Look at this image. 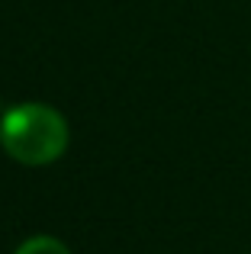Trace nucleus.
Instances as JSON below:
<instances>
[{
	"label": "nucleus",
	"instance_id": "f03ea898",
	"mask_svg": "<svg viewBox=\"0 0 251 254\" xmlns=\"http://www.w3.org/2000/svg\"><path fill=\"white\" fill-rule=\"evenodd\" d=\"M16 254H71L68 248H64L58 238H49V235H36L29 238V242H23L16 248Z\"/></svg>",
	"mask_w": 251,
	"mask_h": 254
},
{
	"label": "nucleus",
	"instance_id": "f257e3e1",
	"mask_svg": "<svg viewBox=\"0 0 251 254\" xmlns=\"http://www.w3.org/2000/svg\"><path fill=\"white\" fill-rule=\"evenodd\" d=\"M0 145L19 164H52L68 148V123L45 103H19L0 116Z\"/></svg>",
	"mask_w": 251,
	"mask_h": 254
}]
</instances>
